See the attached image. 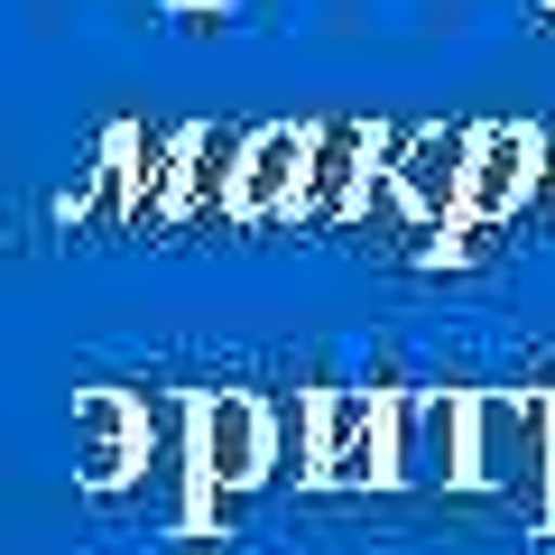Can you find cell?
<instances>
[{
    "label": "cell",
    "instance_id": "6da1fadb",
    "mask_svg": "<svg viewBox=\"0 0 555 555\" xmlns=\"http://www.w3.org/2000/svg\"><path fill=\"white\" fill-rule=\"evenodd\" d=\"M278 463V408L250 389H195L185 398V528H214V500L259 491Z\"/></svg>",
    "mask_w": 555,
    "mask_h": 555
},
{
    "label": "cell",
    "instance_id": "7a4b0ae2",
    "mask_svg": "<svg viewBox=\"0 0 555 555\" xmlns=\"http://www.w3.org/2000/svg\"><path fill=\"white\" fill-rule=\"evenodd\" d=\"M389 436H398V389H315L297 481L306 491H398Z\"/></svg>",
    "mask_w": 555,
    "mask_h": 555
},
{
    "label": "cell",
    "instance_id": "3957f363",
    "mask_svg": "<svg viewBox=\"0 0 555 555\" xmlns=\"http://www.w3.org/2000/svg\"><path fill=\"white\" fill-rule=\"evenodd\" d=\"M473 491L555 500V389H473Z\"/></svg>",
    "mask_w": 555,
    "mask_h": 555
},
{
    "label": "cell",
    "instance_id": "277c9868",
    "mask_svg": "<svg viewBox=\"0 0 555 555\" xmlns=\"http://www.w3.org/2000/svg\"><path fill=\"white\" fill-rule=\"evenodd\" d=\"M398 491H473V389H398Z\"/></svg>",
    "mask_w": 555,
    "mask_h": 555
},
{
    "label": "cell",
    "instance_id": "5b68a950",
    "mask_svg": "<svg viewBox=\"0 0 555 555\" xmlns=\"http://www.w3.org/2000/svg\"><path fill=\"white\" fill-rule=\"evenodd\" d=\"M463 185H473V130H426L398 139V167H389V214L416 222V232H454L463 222Z\"/></svg>",
    "mask_w": 555,
    "mask_h": 555
},
{
    "label": "cell",
    "instance_id": "8992f818",
    "mask_svg": "<svg viewBox=\"0 0 555 555\" xmlns=\"http://www.w3.org/2000/svg\"><path fill=\"white\" fill-rule=\"evenodd\" d=\"M149 444H158V416L130 389H75V481L83 491H130L149 473Z\"/></svg>",
    "mask_w": 555,
    "mask_h": 555
},
{
    "label": "cell",
    "instance_id": "52a82bcc",
    "mask_svg": "<svg viewBox=\"0 0 555 555\" xmlns=\"http://www.w3.org/2000/svg\"><path fill=\"white\" fill-rule=\"evenodd\" d=\"M537 177H546V139H537L528 120H481V130H473V185H463V222H481V232L518 222V204L537 195Z\"/></svg>",
    "mask_w": 555,
    "mask_h": 555
},
{
    "label": "cell",
    "instance_id": "ba28073f",
    "mask_svg": "<svg viewBox=\"0 0 555 555\" xmlns=\"http://www.w3.org/2000/svg\"><path fill=\"white\" fill-rule=\"evenodd\" d=\"M306 177H315V130H306V120H269V130H250V167H241L232 222H241V232H259V222H297L306 214Z\"/></svg>",
    "mask_w": 555,
    "mask_h": 555
},
{
    "label": "cell",
    "instance_id": "9c48e42d",
    "mask_svg": "<svg viewBox=\"0 0 555 555\" xmlns=\"http://www.w3.org/2000/svg\"><path fill=\"white\" fill-rule=\"evenodd\" d=\"M241 167H250V130H214V120H195V149H185V214H177V222L232 214Z\"/></svg>",
    "mask_w": 555,
    "mask_h": 555
},
{
    "label": "cell",
    "instance_id": "30bf717a",
    "mask_svg": "<svg viewBox=\"0 0 555 555\" xmlns=\"http://www.w3.org/2000/svg\"><path fill=\"white\" fill-rule=\"evenodd\" d=\"M537 528H546V537H555V500H546V518H537Z\"/></svg>",
    "mask_w": 555,
    "mask_h": 555
},
{
    "label": "cell",
    "instance_id": "8fae6325",
    "mask_svg": "<svg viewBox=\"0 0 555 555\" xmlns=\"http://www.w3.org/2000/svg\"><path fill=\"white\" fill-rule=\"evenodd\" d=\"M537 10H546V20H555V0H537Z\"/></svg>",
    "mask_w": 555,
    "mask_h": 555
}]
</instances>
